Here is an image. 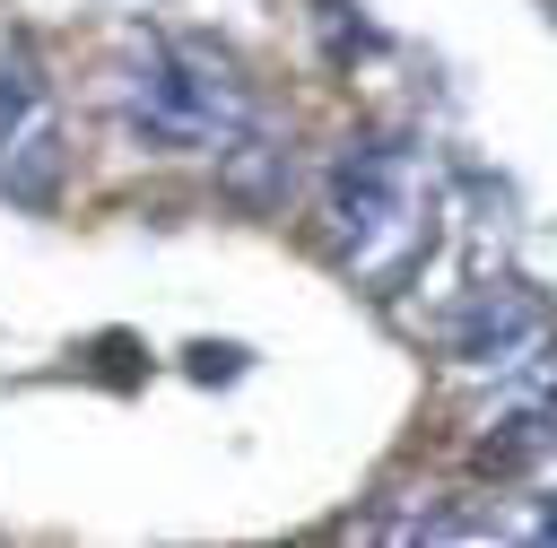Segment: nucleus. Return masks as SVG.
I'll return each instance as SVG.
<instances>
[{"label": "nucleus", "mask_w": 557, "mask_h": 548, "mask_svg": "<svg viewBox=\"0 0 557 548\" xmlns=\"http://www.w3.org/2000/svg\"><path fill=\"white\" fill-rule=\"evenodd\" d=\"M131 122H139V139H157V148L235 139V122H244V78H235L226 52H200V43L157 52L148 78H139V113H131Z\"/></svg>", "instance_id": "obj_1"}, {"label": "nucleus", "mask_w": 557, "mask_h": 548, "mask_svg": "<svg viewBox=\"0 0 557 548\" xmlns=\"http://www.w3.org/2000/svg\"><path fill=\"white\" fill-rule=\"evenodd\" d=\"M400 183H409V148L392 139H348V157L331 165V217L366 244L400 217Z\"/></svg>", "instance_id": "obj_2"}, {"label": "nucleus", "mask_w": 557, "mask_h": 548, "mask_svg": "<svg viewBox=\"0 0 557 548\" xmlns=\"http://www.w3.org/2000/svg\"><path fill=\"white\" fill-rule=\"evenodd\" d=\"M548 322V304L522 287V278H505V287H487L461 322H453V357H470V365H496V357H513L531 331Z\"/></svg>", "instance_id": "obj_3"}, {"label": "nucleus", "mask_w": 557, "mask_h": 548, "mask_svg": "<svg viewBox=\"0 0 557 548\" xmlns=\"http://www.w3.org/2000/svg\"><path fill=\"white\" fill-rule=\"evenodd\" d=\"M218 174H226V191H235L244 209H278V200H287V148H278V139H235V148H218Z\"/></svg>", "instance_id": "obj_4"}, {"label": "nucleus", "mask_w": 557, "mask_h": 548, "mask_svg": "<svg viewBox=\"0 0 557 548\" xmlns=\"http://www.w3.org/2000/svg\"><path fill=\"white\" fill-rule=\"evenodd\" d=\"M52 174H61V139H52V130H26V139L0 157V191H9V200H26V209H44V200H52Z\"/></svg>", "instance_id": "obj_5"}, {"label": "nucleus", "mask_w": 557, "mask_h": 548, "mask_svg": "<svg viewBox=\"0 0 557 548\" xmlns=\"http://www.w3.org/2000/svg\"><path fill=\"white\" fill-rule=\"evenodd\" d=\"M540 444H548V418H505V435L479 444V470H522Z\"/></svg>", "instance_id": "obj_6"}, {"label": "nucleus", "mask_w": 557, "mask_h": 548, "mask_svg": "<svg viewBox=\"0 0 557 548\" xmlns=\"http://www.w3.org/2000/svg\"><path fill=\"white\" fill-rule=\"evenodd\" d=\"M26 113H35V61H26V52H9V61H0V139H9Z\"/></svg>", "instance_id": "obj_7"}, {"label": "nucleus", "mask_w": 557, "mask_h": 548, "mask_svg": "<svg viewBox=\"0 0 557 548\" xmlns=\"http://www.w3.org/2000/svg\"><path fill=\"white\" fill-rule=\"evenodd\" d=\"M235 365H244V348H191V374H200V383H209V374H235Z\"/></svg>", "instance_id": "obj_8"}, {"label": "nucleus", "mask_w": 557, "mask_h": 548, "mask_svg": "<svg viewBox=\"0 0 557 548\" xmlns=\"http://www.w3.org/2000/svg\"><path fill=\"white\" fill-rule=\"evenodd\" d=\"M540 531H557V505H548V522H540Z\"/></svg>", "instance_id": "obj_9"}]
</instances>
